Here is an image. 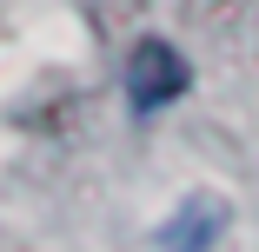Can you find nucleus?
I'll return each instance as SVG.
<instances>
[{"instance_id": "nucleus-1", "label": "nucleus", "mask_w": 259, "mask_h": 252, "mask_svg": "<svg viewBox=\"0 0 259 252\" xmlns=\"http://www.w3.org/2000/svg\"><path fill=\"white\" fill-rule=\"evenodd\" d=\"M120 86H126V107H133L140 120H153V113H166L173 99L193 86V67H186V54H180L173 40L146 33V40H133V54H126V73H120Z\"/></svg>"}, {"instance_id": "nucleus-2", "label": "nucleus", "mask_w": 259, "mask_h": 252, "mask_svg": "<svg viewBox=\"0 0 259 252\" xmlns=\"http://www.w3.org/2000/svg\"><path fill=\"white\" fill-rule=\"evenodd\" d=\"M226 219H233V206H226V199L193 192L186 206L160 226V252H213V245H220V232H226Z\"/></svg>"}]
</instances>
